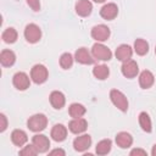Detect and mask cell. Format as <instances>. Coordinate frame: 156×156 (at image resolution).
I'll return each instance as SVG.
<instances>
[{
	"label": "cell",
	"mask_w": 156,
	"mask_h": 156,
	"mask_svg": "<svg viewBox=\"0 0 156 156\" xmlns=\"http://www.w3.org/2000/svg\"><path fill=\"white\" fill-rule=\"evenodd\" d=\"M46 126H48V118L43 113H35L30 116L27 121V127L29 128V130L35 132V133L44 130Z\"/></svg>",
	"instance_id": "obj_1"
},
{
	"label": "cell",
	"mask_w": 156,
	"mask_h": 156,
	"mask_svg": "<svg viewBox=\"0 0 156 156\" xmlns=\"http://www.w3.org/2000/svg\"><path fill=\"white\" fill-rule=\"evenodd\" d=\"M91 55L94 58L101 61H110L112 58V51L101 43H95L91 46Z\"/></svg>",
	"instance_id": "obj_2"
},
{
	"label": "cell",
	"mask_w": 156,
	"mask_h": 156,
	"mask_svg": "<svg viewBox=\"0 0 156 156\" xmlns=\"http://www.w3.org/2000/svg\"><path fill=\"white\" fill-rule=\"evenodd\" d=\"M49 77V72H48V68L44 66V65H34L30 69V78L35 83V84H43L46 82Z\"/></svg>",
	"instance_id": "obj_3"
},
{
	"label": "cell",
	"mask_w": 156,
	"mask_h": 156,
	"mask_svg": "<svg viewBox=\"0 0 156 156\" xmlns=\"http://www.w3.org/2000/svg\"><path fill=\"white\" fill-rule=\"evenodd\" d=\"M110 99L112 101V104L121 110L122 112H126L128 110V99L126 98V95L121 91V90H117V89H112L110 91Z\"/></svg>",
	"instance_id": "obj_4"
},
{
	"label": "cell",
	"mask_w": 156,
	"mask_h": 156,
	"mask_svg": "<svg viewBox=\"0 0 156 156\" xmlns=\"http://www.w3.org/2000/svg\"><path fill=\"white\" fill-rule=\"evenodd\" d=\"M23 34H24V38L28 43L35 44L41 38V29L39 28V26H37L34 23H29V24L26 26Z\"/></svg>",
	"instance_id": "obj_5"
},
{
	"label": "cell",
	"mask_w": 156,
	"mask_h": 156,
	"mask_svg": "<svg viewBox=\"0 0 156 156\" xmlns=\"http://www.w3.org/2000/svg\"><path fill=\"white\" fill-rule=\"evenodd\" d=\"M91 38L99 43H102V41H106L108 38H110V28L105 24H98V26H94L91 28Z\"/></svg>",
	"instance_id": "obj_6"
},
{
	"label": "cell",
	"mask_w": 156,
	"mask_h": 156,
	"mask_svg": "<svg viewBox=\"0 0 156 156\" xmlns=\"http://www.w3.org/2000/svg\"><path fill=\"white\" fill-rule=\"evenodd\" d=\"M12 83H13V87L16 89H18V90H26L30 85L29 77L24 72H17V73H15V76L12 77Z\"/></svg>",
	"instance_id": "obj_7"
},
{
	"label": "cell",
	"mask_w": 156,
	"mask_h": 156,
	"mask_svg": "<svg viewBox=\"0 0 156 156\" xmlns=\"http://www.w3.org/2000/svg\"><path fill=\"white\" fill-rule=\"evenodd\" d=\"M121 71L126 78H134L139 72V67H138V63L130 58V60H127L122 63Z\"/></svg>",
	"instance_id": "obj_8"
},
{
	"label": "cell",
	"mask_w": 156,
	"mask_h": 156,
	"mask_svg": "<svg viewBox=\"0 0 156 156\" xmlns=\"http://www.w3.org/2000/svg\"><path fill=\"white\" fill-rule=\"evenodd\" d=\"M32 144L35 146V149L40 154L46 152L49 150V147H50V140L44 134H35L33 136V139H32Z\"/></svg>",
	"instance_id": "obj_9"
},
{
	"label": "cell",
	"mask_w": 156,
	"mask_h": 156,
	"mask_svg": "<svg viewBox=\"0 0 156 156\" xmlns=\"http://www.w3.org/2000/svg\"><path fill=\"white\" fill-rule=\"evenodd\" d=\"M90 145H91V136L89 134L79 135L73 140V147L78 152H84L90 147Z\"/></svg>",
	"instance_id": "obj_10"
},
{
	"label": "cell",
	"mask_w": 156,
	"mask_h": 156,
	"mask_svg": "<svg viewBox=\"0 0 156 156\" xmlns=\"http://www.w3.org/2000/svg\"><path fill=\"white\" fill-rule=\"evenodd\" d=\"M118 15V7L116 4L113 2H108V4H105L101 10H100V16L104 18V20H107V21H111L113 18H116Z\"/></svg>",
	"instance_id": "obj_11"
},
{
	"label": "cell",
	"mask_w": 156,
	"mask_h": 156,
	"mask_svg": "<svg viewBox=\"0 0 156 156\" xmlns=\"http://www.w3.org/2000/svg\"><path fill=\"white\" fill-rule=\"evenodd\" d=\"M74 58H76V61L78 62V63H80V65H91V63H94V57H93V55L88 51V49H85V48H79L77 51H76V54H74Z\"/></svg>",
	"instance_id": "obj_12"
},
{
	"label": "cell",
	"mask_w": 156,
	"mask_h": 156,
	"mask_svg": "<svg viewBox=\"0 0 156 156\" xmlns=\"http://www.w3.org/2000/svg\"><path fill=\"white\" fill-rule=\"evenodd\" d=\"M88 128V122L79 117V118H73L69 123H68V129L73 133V134H80L83 132H85Z\"/></svg>",
	"instance_id": "obj_13"
},
{
	"label": "cell",
	"mask_w": 156,
	"mask_h": 156,
	"mask_svg": "<svg viewBox=\"0 0 156 156\" xmlns=\"http://www.w3.org/2000/svg\"><path fill=\"white\" fill-rule=\"evenodd\" d=\"M74 9H76V12H77L78 16H80V17H87V16H89V15L91 13V11H93V5H91V2H90L89 0H78V1L76 2Z\"/></svg>",
	"instance_id": "obj_14"
},
{
	"label": "cell",
	"mask_w": 156,
	"mask_h": 156,
	"mask_svg": "<svg viewBox=\"0 0 156 156\" xmlns=\"http://www.w3.org/2000/svg\"><path fill=\"white\" fill-rule=\"evenodd\" d=\"M49 100H50L51 106H52L54 108H56V110L62 108V107L65 106V104H66V98H65V95H63L61 91H58V90L51 91V94H50V96H49Z\"/></svg>",
	"instance_id": "obj_15"
},
{
	"label": "cell",
	"mask_w": 156,
	"mask_h": 156,
	"mask_svg": "<svg viewBox=\"0 0 156 156\" xmlns=\"http://www.w3.org/2000/svg\"><path fill=\"white\" fill-rule=\"evenodd\" d=\"M115 55H116V58H117V60L124 62V61L132 58L133 50H132V48H130L129 45H127V44H121V45L116 49Z\"/></svg>",
	"instance_id": "obj_16"
},
{
	"label": "cell",
	"mask_w": 156,
	"mask_h": 156,
	"mask_svg": "<svg viewBox=\"0 0 156 156\" xmlns=\"http://www.w3.org/2000/svg\"><path fill=\"white\" fill-rule=\"evenodd\" d=\"M50 135H51V138H52L55 141L61 143V141H63V140L66 139V136H67V128H66L63 124L57 123V124H55V126L52 127Z\"/></svg>",
	"instance_id": "obj_17"
},
{
	"label": "cell",
	"mask_w": 156,
	"mask_h": 156,
	"mask_svg": "<svg viewBox=\"0 0 156 156\" xmlns=\"http://www.w3.org/2000/svg\"><path fill=\"white\" fill-rule=\"evenodd\" d=\"M154 82H155V77H154L152 72L145 69V71H143V72L140 73V76H139V85H140L143 89H149V88H151L152 84H154Z\"/></svg>",
	"instance_id": "obj_18"
},
{
	"label": "cell",
	"mask_w": 156,
	"mask_h": 156,
	"mask_svg": "<svg viewBox=\"0 0 156 156\" xmlns=\"http://www.w3.org/2000/svg\"><path fill=\"white\" fill-rule=\"evenodd\" d=\"M28 140L27 133L22 129H15L11 133V141L16 145V146H23Z\"/></svg>",
	"instance_id": "obj_19"
},
{
	"label": "cell",
	"mask_w": 156,
	"mask_h": 156,
	"mask_svg": "<svg viewBox=\"0 0 156 156\" xmlns=\"http://www.w3.org/2000/svg\"><path fill=\"white\" fill-rule=\"evenodd\" d=\"M116 144L121 149H127V147H129L133 144V138L127 132H119L116 135Z\"/></svg>",
	"instance_id": "obj_20"
},
{
	"label": "cell",
	"mask_w": 156,
	"mask_h": 156,
	"mask_svg": "<svg viewBox=\"0 0 156 156\" xmlns=\"http://www.w3.org/2000/svg\"><path fill=\"white\" fill-rule=\"evenodd\" d=\"M16 61V55L12 50H2L0 54V62L4 67H11Z\"/></svg>",
	"instance_id": "obj_21"
},
{
	"label": "cell",
	"mask_w": 156,
	"mask_h": 156,
	"mask_svg": "<svg viewBox=\"0 0 156 156\" xmlns=\"http://www.w3.org/2000/svg\"><path fill=\"white\" fill-rule=\"evenodd\" d=\"M85 112H87V108L82 104H78V102L71 104L68 107V113L72 118H79V117L84 116Z\"/></svg>",
	"instance_id": "obj_22"
},
{
	"label": "cell",
	"mask_w": 156,
	"mask_h": 156,
	"mask_svg": "<svg viewBox=\"0 0 156 156\" xmlns=\"http://www.w3.org/2000/svg\"><path fill=\"white\" fill-rule=\"evenodd\" d=\"M134 51L139 55V56H144L149 52V44L146 40L139 38L134 41Z\"/></svg>",
	"instance_id": "obj_23"
},
{
	"label": "cell",
	"mask_w": 156,
	"mask_h": 156,
	"mask_svg": "<svg viewBox=\"0 0 156 156\" xmlns=\"http://www.w3.org/2000/svg\"><path fill=\"white\" fill-rule=\"evenodd\" d=\"M93 74H94L95 78H98V79H100V80H104V79H106V78L108 77L110 69H108V67L105 66V65H96V66L93 68Z\"/></svg>",
	"instance_id": "obj_24"
},
{
	"label": "cell",
	"mask_w": 156,
	"mask_h": 156,
	"mask_svg": "<svg viewBox=\"0 0 156 156\" xmlns=\"http://www.w3.org/2000/svg\"><path fill=\"white\" fill-rule=\"evenodd\" d=\"M111 146H112V143L110 139H104V140H100L98 144H96V147H95V152L98 155H106L111 151Z\"/></svg>",
	"instance_id": "obj_25"
},
{
	"label": "cell",
	"mask_w": 156,
	"mask_h": 156,
	"mask_svg": "<svg viewBox=\"0 0 156 156\" xmlns=\"http://www.w3.org/2000/svg\"><path fill=\"white\" fill-rule=\"evenodd\" d=\"M139 124L141 127V129L146 133H150L152 129V124H151V119L150 116L146 112H140L139 115Z\"/></svg>",
	"instance_id": "obj_26"
},
{
	"label": "cell",
	"mask_w": 156,
	"mask_h": 156,
	"mask_svg": "<svg viewBox=\"0 0 156 156\" xmlns=\"http://www.w3.org/2000/svg\"><path fill=\"white\" fill-rule=\"evenodd\" d=\"M1 38H2V40H4L5 43L12 44V43H15V41L17 40V32H16L15 28H6V29L2 32Z\"/></svg>",
	"instance_id": "obj_27"
},
{
	"label": "cell",
	"mask_w": 156,
	"mask_h": 156,
	"mask_svg": "<svg viewBox=\"0 0 156 156\" xmlns=\"http://www.w3.org/2000/svg\"><path fill=\"white\" fill-rule=\"evenodd\" d=\"M72 65H73V56L69 52L62 54L61 57H60V66L63 69H68V68L72 67Z\"/></svg>",
	"instance_id": "obj_28"
},
{
	"label": "cell",
	"mask_w": 156,
	"mask_h": 156,
	"mask_svg": "<svg viewBox=\"0 0 156 156\" xmlns=\"http://www.w3.org/2000/svg\"><path fill=\"white\" fill-rule=\"evenodd\" d=\"M38 152V150L35 149V146L32 144V145H26L23 146V149L20 150V155L21 156H35Z\"/></svg>",
	"instance_id": "obj_29"
},
{
	"label": "cell",
	"mask_w": 156,
	"mask_h": 156,
	"mask_svg": "<svg viewBox=\"0 0 156 156\" xmlns=\"http://www.w3.org/2000/svg\"><path fill=\"white\" fill-rule=\"evenodd\" d=\"M27 4L35 12H38L40 10V1L39 0H27Z\"/></svg>",
	"instance_id": "obj_30"
},
{
	"label": "cell",
	"mask_w": 156,
	"mask_h": 156,
	"mask_svg": "<svg viewBox=\"0 0 156 156\" xmlns=\"http://www.w3.org/2000/svg\"><path fill=\"white\" fill-rule=\"evenodd\" d=\"M0 122H1V124H0V132H5V129L7 128V118H6V116L4 113L0 115Z\"/></svg>",
	"instance_id": "obj_31"
},
{
	"label": "cell",
	"mask_w": 156,
	"mask_h": 156,
	"mask_svg": "<svg viewBox=\"0 0 156 156\" xmlns=\"http://www.w3.org/2000/svg\"><path fill=\"white\" fill-rule=\"evenodd\" d=\"M130 156H134V155H140V156H145L146 155V151L145 150H143V149H133L132 151H130V154H129Z\"/></svg>",
	"instance_id": "obj_32"
},
{
	"label": "cell",
	"mask_w": 156,
	"mask_h": 156,
	"mask_svg": "<svg viewBox=\"0 0 156 156\" xmlns=\"http://www.w3.org/2000/svg\"><path fill=\"white\" fill-rule=\"evenodd\" d=\"M65 150H62V149H54V150H51L50 152H49V155L50 156H54V155H61V156H65Z\"/></svg>",
	"instance_id": "obj_33"
},
{
	"label": "cell",
	"mask_w": 156,
	"mask_h": 156,
	"mask_svg": "<svg viewBox=\"0 0 156 156\" xmlns=\"http://www.w3.org/2000/svg\"><path fill=\"white\" fill-rule=\"evenodd\" d=\"M151 155H152V156H156V144L152 146V150H151Z\"/></svg>",
	"instance_id": "obj_34"
},
{
	"label": "cell",
	"mask_w": 156,
	"mask_h": 156,
	"mask_svg": "<svg viewBox=\"0 0 156 156\" xmlns=\"http://www.w3.org/2000/svg\"><path fill=\"white\" fill-rule=\"evenodd\" d=\"M95 2H98V4H101V2H105L106 0H94Z\"/></svg>",
	"instance_id": "obj_35"
},
{
	"label": "cell",
	"mask_w": 156,
	"mask_h": 156,
	"mask_svg": "<svg viewBox=\"0 0 156 156\" xmlns=\"http://www.w3.org/2000/svg\"><path fill=\"white\" fill-rule=\"evenodd\" d=\"M155 54H156V48H155Z\"/></svg>",
	"instance_id": "obj_36"
}]
</instances>
